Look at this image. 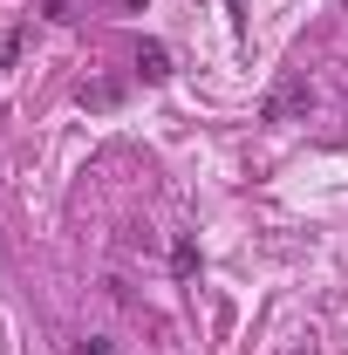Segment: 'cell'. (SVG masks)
<instances>
[{"label":"cell","mask_w":348,"mask_h":355,"mask_svg":"<svg viewBox=\"0 0 348 355\" xmlns=\"http://www.w3.org/2000/svg\"><path fill=\"white\" fill-rule=\"evenodd\" d=\"M171 273H177V280L198 273V246H191V239H177V246H171Z\"/></svg>","instance_id":"cell-3"},{"label":"cell","mask_w":348,"mask_h":355,"mask_svg":"<svg viewBox=\"0 0 348 355\" xmlns=\"http://www.w3.org/2000/svg\"><path fill=\"white\" fill-rule=\"evenodd\" d=\"M307 103H314V89H307V76H287V83H280L273 96H266V110H260V116H266V123H287V116H301Z\"/></svg>","instance_id":"cell-1"},{"label":"cell","mask_w":348,"mask_h":355,"mask_svg":"<svg viewBox=\"0 0 348 355\" xmlns=\"http://www.w3.org/2000/svg\"><path fill=\"white\" fill-rule=\"evenodd\" d=\"M294 355H314V342H307V349H294Z\"/></svg>","instance_id":"cell-7"},{"label":"cell","mask_w":348,"mask_h":355,"mask_svg":"<svg viewBox=\"0 0 348 355\" xmlns=\"http://www.w3.org/2000/svg\"><path fill=\"white\" fill-rule=\"evenodd\" d=\"M76 96H82L89 110H110V103H116V83H82Z\"/></svg>","instance_id":"cell-4"},{"label":"cell","mask_w":348,"mask_h":355,"mask_svg":"<svg viewBox=\"0 0 348 355\" xmlns=\"http://www.w3.org/2000/svg\"><path fill=\"white\" fill-rule=\"evenodd\" d=\"M21 42H28L21 28H14V35H0V62H14V55H21Z\"/></svg>","instance_id":"cell-5"},{"label":"cell","mask_w":348,"mask_h":355,"mask_svg":"<svg viewBox=\"0 0 348 355\" xmlns=\"http://www.w3.org/2000/svg\"><path fill=\"white\" fill-rule=\"evenodd\" d=\"M82 355H116V349H110V335H89V342H82Z\"/></svg>","instance_id":"cell-6"},{"label":"cell","mask_w":348,"mask_h":355,"mask_svg":"<svg viewBox=\"0 0 348 355\" xmlns=\"http://www.w3.org/2000/svg\"><path fill=\"white\" fill-rule=\"evenodd\" d=\"M137 76H143V83H164V76H171V48L143 42V48H137Z\"/></svg>","instance_id":"cell-2"}]
</instances>
